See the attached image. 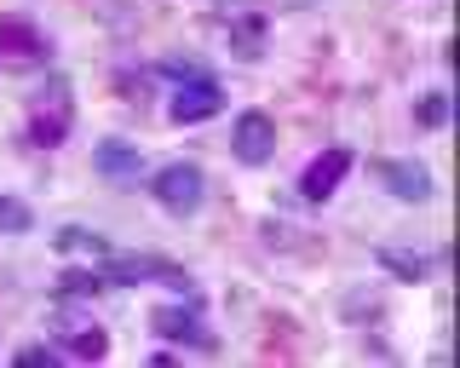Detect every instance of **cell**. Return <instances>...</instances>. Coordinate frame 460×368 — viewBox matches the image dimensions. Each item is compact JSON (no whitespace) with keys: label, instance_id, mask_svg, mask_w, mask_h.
Returning <instances> with one entry per match:
<instances>
[{"label":"cell","instance_id":"obj_18","mask_svg":"<svg viewBox=\"0 0 460 368\" xmlns=\"http://www.w3.org/2000/svg\"><path fill=\"white\" fill-rule=\"evenodd\" d=\"M18 363H52V351H47V346H23Z\"/></svg>","mask_w":460,"mask_h":368},{"label":"cell","instance_id":"obj_6","mask_svg":"<svg viewBox=\"0 0 460 368\" xmlns=\"http://www.w3.org/2000/svg\"><path fill=\"white\" fill-rule=\"evenodd\" d=\"M345 173H351V150H345V145L323 150V155L305 167V173H299V196H305V202H328V196L340 190Z\"/></svg>","mask_w":460,"mask_h":368},{"label":"cell","instance_id":"obj_12","mask_svg":"<svg viewBox=\"0 0 460 368\" xmlns=\"http://www.w3.org/2000/svg\"><path fill=\"white\" fill-rule=\"evenodd\" d=\"M380 265H385V271H397L402 282H420V276L431 271L426 253H402V248H380Z\"/></svg>","mask_w":460,"mask_h":368},{"label":"cell","instance_id":"obj_3","mask_svg":"<svg viewBox=\"0 0 460 368\" xmlns=\"http://www.w3.org/2000/svg\"><path fill=\"white\" fill-rule=\"evenodd\" d=\"M230 150H236V162L265 167L270 155H277V121H270L265 110H242L236 127H230Z\"/></svg>","mask_w":460,"mask_h":368},{"label":"cell","instance_id":"obj_16","mask_svg":"<svg viewBox=\"0 0 460 368\" xmlns=\"http://www.w3.org/2000/svg\"><path fill=\"white\" fill-rule=\"evenodd\" d=\"M414 121H420V127H443V121H449V98H443V92H426L420 104H414Z\"/></svg>","mask_w":460,"mask_h":368},{"label":"cell","instance_id":"obj_7","mask_svg":"<svg viewBox=\"0 0 460 368\" xmlns=\"http://www.w3.org/2000/svg\"><path fill=\"white\" fill-rule=\"evenodd\" d=\"M93 167H98L104 179H115V184H138V173H144V150L127 145V138H104V145L93 150Z\"/></svg>","mask_w":460,"mask_h":368},{"label":"cell","instance_id":"obj_10","mask_svg":"<svg viewBox=\"0 0 460 368\" xmlns=\"http://www.w3.org/2000/svg\"><path fill=\"white\" fill-rule=\"evenodd\" d=\"M0 52L18 64H35V58H47V40H40V30L29 18H0Z\"/></svg>","mask_w":460,"mask_h":368},{"label":"cell","instance_id":"obj_8","mask_svg":"<svg viewBox=\"0 0 460 368\" xmlns=\"http://www.w3.org/2000/svg\"><path fill=\"white\" fill-rule=\"evenodd\" d=\"M374 173H380V184L397 196V202H426L431 196V173L420 162H374Z\"/></svg>","mask_w":460,"mask_h":368},{"label":"cell","instance_id":"obj_5","mask_svg":"<svg viewBox=\"0 0 460 368\" xmlns=\"http://www.w3.org/2000/svg\"><path fill=\"white\" fill-rule=\"evenodd\" d=\"M104 282H172V288L190 294V276H184L179 265H167V259H150V253H115L104 265Z\"/></svg>","mask_w":460,"mask_h":368},{"label":"cell","instance_id":"obj_2","mask_svg":"<svg viewBox=\"0 0 460 368\" xmlns=\"http://www.w3.org/2000/svg\"><path fill=\"white\" fill-rule=\"evenodd\" d=\"M150 196L167 207V214H196L201 207V196H208V179H201V167L196 162H167L162 173L150 179Z\"/></svg>","mask_w":460,"mask_h":368},{"label":"cell","instance_id":"obj_14","mask_svg":"<svg viewBox=\"0 0 460 368\" xmlns=\"http://www.w3.org/2000/svg\"><path fill=\"white\" fill-rule=\"evenodd\" d=\"M35 224V214H29V202H18V196H0V231L6 236H18Z\"/></svg>","mask_w":460,"mask_h":368},{"label":"cell","instance_id":"obj_15","mask_svg":"<svg viewBox=\"0 0 460 368\" xmlns=\"http://www.w3.org/2000/svg\"><path fill=\"white\" fill-rule=\"evenodd\" d=\"M58 248L64 253H104V236H93V231H81V224H69V231H58Z\"/></svg>","mask_w":460,"mask_h":368},{"label":"cell","instance_id":"obj_1","mask_svg":"<svg viewBox=\"0 0 460 368\" xmlns=\"http://www.w3.org/2000/svg\"><path fill=\"white\" fill-rule=\"evenodd\" d=\"M69 127H75V104H69V81L52 75L47 87L35 92V104H29V145L40 150H58L69 138Z\"/></svg>","mask_w":460,"mask_h":368},{"label":"cell","instance_id":"obj_13","mask_svg":"<svg viewBox=\"0 0 460 368\" xmlns=\"http://www.w3.org/2000/svg\"><path fill=\"white\" fill-rule=\"evenodd\" d=\"M230 47H236L242 58H259V47H265V23H259V18H236V23H230Z\"/></svg>","mask_w":460,"mask_h":368},{"label":"cell","instance_id":"obj_17","mask_svg":"<svg viewBox=\"0 0 460 368\" xmlns=\"http://www.w3.org/2000/svg\"><path fill=\"white\" fill-rule=\"evenodd\" d=\"M104 288V276H93V271H69L64 276V294H98Z\"/></svg>","mask_w":460,"mask_h":368},{"label":"cell","instance_id":"obj_9","mask_svg":"<svg viewBox=\"0 0 460 368\" xmlns=\"http://www.w3.org/2000/svg\"><path fill=\"white\" fill-rule=\"evenodd\" d=\"M150 329L162 334V339H184V346H196V351H208V346H213L208 329H201V317H196V311H184V305H162V311H150Z\"/></svg>","mask_w":460,"mask_h":368},{"label":"cell","instance_id":"obj_4","mask_svg":"<svg viewBox=\"0 0 460 368\" xmlns=\"http://www.w3.org/2000/svg\"><path fill=\"white\" fill-rule=\"evenodd\" d=\"M225 110V92H219V81L213 75H179V92H172V121L179 127H196V121H208V116H219Z\"/></svg>","mask_w":460,"mask_h":368},{"label":"cell","instance_id":"obj_11","mask_svg":"<svg viewBox=\"0 0 460 368\" xmlns=\"http://www.w3.org/2000/svg\"><path fill=\"white\" fill-rule=\"evenodd\" d=\"M64 351H69V357H81V363H98L110 351V334L104 329H69L64 334Z\"/></svg>","mask_w":460,"mask_h":368}]
</instances>
